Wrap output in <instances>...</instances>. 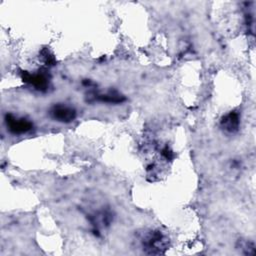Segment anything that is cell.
Masks as SVG:
<instances>
[{"mask_svg": "<svg viewBox=\"0 0 256 256\" xmlns=\"http://www.w3.org/2000/svg\"><path fill=\"white\" fill-rule=\"evenodd\" d=\"M87 102H105V103H122L125 101V97L116 90H109L106 93H100L94 89H91L87 93Z\"/></svg>", "mask_w": 256, "mask_h": 256, "instance_id": "cell-3", "label": "cell"}, {"mask_svg": "<svg viewBox=\"0 0 256 256\" xmlns=\"http://www.w3.org/2000/svg\"><path fill=\"white\" fill-rule=\"evenodd\" d=\"M41 57L47 66H52L56 62L54 55L48 49H43L41 51Z\"/></svg>", "mask_w": 256, "mask_h": 256, "instance_id": "cell-9", "label": "cell"}, {"mask_svg": "<svg viewBox=\"0 0 256 256\" xmlns=\"http://www.w3.org/2000/svg\"><path fill=\"white\" fill-rule=\"evenodd\" d=\"M140 243L146 254H164L169 246V238L159 229L145 230L140 235Z\"/></svg>", "mask_w": 256, "mask_h": 256, "instance_id": "cell-1", "label": "cell"}, {"mask_svg": "<svg viewBox=\"0 0 256 256\" xmlns=\"http://www.w3.org/2000/svg\"><path fill=\"white\" fill-rule=\"evenodd\" d=\"M238 247L241 248L242 252L246 255H254L255 254V245L253 242L249 240H239Z\"/></svg>", "mask_w": 256, "mask_h": 256, "instance_id": "cell-8", "label": "cell"}, {"mask_svg": "<svg viewBox=\"0 0 256 256\" xmlns=\"http://www.w3.org/2000/svg\"><path fill=\"white\" fill-rule=\"evenodd\" d=\"M5 122L9 131L17 135L27 133L33 128L32 122L26 118L14 116L13 114H7L5 117Z\"/></svg>", "mask_w": 256, "mask_h": 256, "instance_id": "cell-2", "label": "cell"}, {"mask_svg": "<svg viewBox=\"0 0 256 256\" xmlns=\"http://www.w3.org/2000/svg\"><path fill=\"white\" fill-rule=\"evenodd\" d=\"M88 217H89V221L91 222L92 226L94 227V231L97 233L99 232V230L101 228H105V227L109 226L113 219V215H112L111 211L104 210V209L96 211L95 213L89 215Z\"/></svg>", "mask_w": 256, "mask_h": 256, "instance_id": "cell-6", "label": "cell"}, {"mask_svg": "<svg viewBox=\"0 0 256 256\" xmlns=\"http://www.w3.org/2000/svg\"><path fill=\"white\" fill-rule=\"evenodd\" d=\"M50 115L54 120L63 123H69L76 118V110L67 105L57 104L51 108Z\"/></svg>", "mask_w": 256, "mask_h": 256, "instance_id": "cell-5", "label": "cell"}, {"mask_svg": "<svg viewBox=\"0 0 256 256\" xmlns=\"http://www.w3.org/2000/svg\"><path fill=\"white\" fill-rule=\"evenodd\" d=\"M21 77L25 83L30 84L39 91H46L49 87V77L44 72L30 73L27 71H23L21 73Z\"/></svg>", "mask_w": 256, "mask_h": 256, "instance_id": "cell-4", "label": "cell"}, {"mask_svg": "<svg viewBox=\"0 0 256 256\" xmlns=\"http://www.w3.org/2000/svg\"><path fill=\"white\" fill-rule=\"evenodd\" d=\"M240 116L237 112L231 111L224 115L220 120V127L223 131L233 134L239 130Z\"/></svg>", "mask_w": 256, "mask_h": 256, "instance_id": "cell-7", "label": "cell"}]
</instances>
